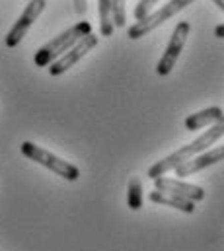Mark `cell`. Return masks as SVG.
<instances>
[{
	"label": "cell",
	"mask_w": 224,
	"mask_h": 251,
	"mask_svg": "<svg viewBox=\"0 0 224 251\" xmlns=\"http://www.w3.org/2000/svg\"><path fill=\"white\" fill-rule=\"evenodd\" d=\"M127 204L131 210H139L142 206V183L139 177H133L127 187Z\"/></svg>",
	"instance_id": "13"
},
{
	"label": "cell",
	"mask_w": 224,
	"mask_h": 251,
	"mask_svg": "<svg viewBox=\"0 0 224 251\" xmlns=\"http://www.w3.org/2000/svg\"><path fill=\"white\" fill-rule=\"evenodd\" d=\"M22 154H24L26 158H29L31 162L41 164L43 168L51 170L53 174L60 176V177L66 179V181H76V179L80 177V170H78L74 164H70V162L58 158L55 154H51L49 150H45V148H41V146L29 142V140L22 142Z\"/></svg>",
	"instance_id": "3"
},
{
	"label": "cell",
	"mask_w": 224,
	"mask_h": 251,
	"mask_svg": "<svg viewBox=\"0 0 224 251\" xmlns=\"http://www.w3.org/2000/svg\"><path fill=\"white\" fill-rule=\"evenodd\" d=\"M215 35H217L219 39H223V37H224V25H223V24H219V25H217V29H215Z\"/></svg>",
	"instance_id": "17"
},
{
	"label": "cell",
	"mask_w": 224,
	"mask_h": 251,
	"mask_svg": "<svg viewBox=\"0 0 224 251\" xmlns=\"http://www.w3.org/2000/svg\"><path fill=\"white\" fill-rule=\"evenodd\" d=\"M223 156H224V148H223V144H219V146H215L213 150L201 152V154L193 156L191 160L179 164L173 172H175L177 177H187V176H193V174H197V172H201V170H205V168H209V166L219 164V162L223 160Z\"/></svg>",
	"instance_id": "8"
},
{
	"label": "cell",
	"mask_w": 224,
	"mask_h": 251,
	"mask_svg": "<svg viewBox=\"0 0 224 251\" xmlns=\"http://www.w3.org/2000/svg\"><path fill=\"white\" fill-rule=\"evenodd\" d=\"M150 201L152 202H158V204H164V206H171V208H177L181 212H187V214H193L195 212V204L187 199H181L177 195H171V193H164V191H152L150 193Z\"/></svg>",
	"instance_id": "11"
},
{
	"label": "cell",
	"mask_w": 224,
	"mask_h": 251,
	"mask_svg": "<svg viewBox=\"0 0 224 251\" xmlns=\"http://www.w3.org/2000/svg\"><path fill=\"white\" fill-rule=\"evenodd\" d=\"M74 10H76V14H86V10H88V2L86 0H74Z\"/></svg>",
	"instance_id": "16"
},
{
	"label": "cell",
	"mask_w": 224,
	"mask_h": 251,
	"mask_svg": "<svg viewBox=\"0 0 224 251\" xmlns=\"http://www.w3.org/2000/svg\"><path fill=\"white\" fill-rule=\"evenodd\" d=\"M189 33H191V24H189V22H179V24L175 25L168 47H166V51H164L160 63L156 66V72H158L160 76H168L169 72L173 70V66H175L179 55H181V49H183V45H185Z\"/></svg>",
	"instance_id": "7"
},
{
	"label": "cell",
	"mask_w": 224,
	"mask_h": 251,
	"mask_svg": "<svg viewBox=\"0 0 224 251\" xmlns=\"http://www.w3.org/2000/svg\"><path fill=\"white\" fill-rule=\"evenodd\" d=\"M98 47V35H94V33H88V35H84L74 47H70L64 55H60L58 59H56L55 63L49 64V74L51 76H60V74H64L68 68H72L74 64H78L92 49H96Z\"/></svg>",
	"instance_id": "6"
},
{
	"label": "cell",
	"mask_w": 224,
	"mask_h": 251,
	"mask_svg": "<svg viewBox=\"0 0 224 251\" xmlns=\"http://www.w3.org/2000/svg\"><path fill=\"white\" fill-rule=\"evenodd\" d=\"M191 2H195V0H169L168 4L162 6L160 10L150 12L146 18H142V20H139L135 25H131L129 31H127L129 39H140V37L148 35V33L154 31L158 25H162L164 22H168L169 18H173L175 14H179L183 8H187Z\"/></svg>",
	"instance_id": "4"
},
{
	"label": "cell",
	"mask_w": 224,
	"mask_h": 251,
	"mask_svg": "<svg viewBox=\"0 0 224 251\" xmlns=\"http://www.w3.org/2000/svg\"><path fill=\"white\" fill-rule=\"evenodd\" d=\"M98 12H100V31L104 37L113 35V20H112V0H98Z\"/></svg>",
	"instance_id": "12"
},
{
	"label": "cell",
	"mask_w": 224,
	"mask_h": 251,
	"mask_svg": "<svg viewBox=\"0 0 224 251\" xmlns=\"http://www.w3.org/2000/svg\"><path fill=\"white\" fill-rule=\"evenodd\" d=\"M154 185H156V191H164V193L177 195V197L187 199L191 202L205 199L203 187L193 185V183H187V181H181V179H175V177H158V179H154Z\"/></svg>",
	"instance_id": "9"
},
{
	"label": "cell",
	"mask_w": 224,
	"mask_h": 251,
	"mask_svg": "<svg viewBox=\"0 0 224 251\" xmlns=\"http://www.w3.org/2000/svg\"><path fill=\"white\" fill-rule=\"evenodd\" d=\"M127 0H112L113 27H125L127 24Z\"/></svg>",
	"instance_id": "14"
},
{
	"label": "cell",
	"mask_w": 224,
	"mask_h": 251,
	"mask_svg": "<svg viewBox=\"0 0 224 251\" xmlns=\"http://www.w3.org/2000/svg\"><path fill=\"white\" fill-rule=\"evenodd\" d=\"M156 2L158 0H139V4L135 6V12H133V16L137 18V22L142 20V18H146L152 12V8H154Z\"/></svg>",
	"instance_id": "15"
},
{
	"label": "cell",
	"mask_w": 224,
	"mask_h": 251,
	"mask_svg": "<svg viewBox=\"0 0 224 251\" xmlns=\"http://www.w3.org/2000/svg\"><path fill=\"white\" fill-rule=\"evenodd\" d=\"M221 121H223V109L213 105V107L201 109L197 113H191L185 119V128L187 130H199V128L211 125V123H221Z\"/></svg>",
	"instance_id": "10"
},
{
	"label": "cell",
	"mask_w": 224,
	"mask_h": 251,
	"mask_svg": "<svg viewBox=\"0 0 224 251\" xmlns=\"http://www.w3.org/2000/svg\"><path fill=\"white\" fill-rule=\"evenodd\" d=\"M45 0H29L26 10L22 12V16L18 18V22L12 25V29L8 31V35L4 37V43L8 49H14L22 43V39L26 37V33L29 31V27L35 24V20L41 16V12L45 10Z\"/></svg>",
	"instance_id": "5"
},
{
	"label": "cell",
	"mask_w": 224,
	"mask_h": 251,
	"mask_svg": "<svg viewBox=\"0 0 224 251\" xmlns=\"http://www.w3.org/2000/svg\"><path fill=\"white\" fill-rule=\"evenodd\" d=\"M213 2H215V6H217V8L224 10V0H213Z\"/></svg>",
	"instance_id": "18"
},
{
	"label": "cell",
	"mask_w": 224,
	"mask_h": 251,
	"mask_svg": "<svg viewBox=\"0 0 224 251\" xmlns=\"http://www.w3.org/2000/svg\"><path fill=\"white\" fill-rule=\"evenodd\" d=\"M92 33V24L90 22H78L74 24L72 27H68L66 31L58 33L56 37H53L51 41H47L43 47H39L35 51V57H33V63L37 68H43V66H49L51 63H55L60 55H64L70 47H74L84 35Z\"/></svg>",
	"instance_id": "2"
},
{
	"label": "cell",
	"mask_w": 224,
	"mask_h": 251,
	"mask_svg": "<svg viewBox=\"0 0 224 251\" xmlns=\"http://www.w3.org/2000/svg\"><path fill=\"white\" fill-rule=\"evenodd\" d=\"M223 134H224V121L215 123L211 128H207V132H203L201 136H197L193 142H189V144L181 146L179 150H175L173 154L166 156L164 160L156 162V164L148 170V177H150V179L164 177L168 172L175 170L179 164H183V162L191 160L193 156H197V154H201V152H207V148H209L211 144L219 142V140L223 138Z\"/></svg>",
	"instance_id": "1"
}]
</instances>
